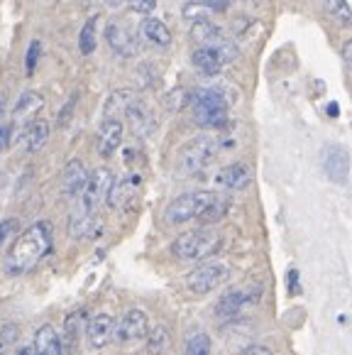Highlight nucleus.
<instances>
[{
    "mask_svg": "<svg viewBox=\"0 0 352 355\" xmlns=\"http://www.w3.org/2000/svg\"><path fill=\"white\" fill-rule=\"evenodd\" d=\"M54 243V228L49 220H37L27 230H22L3 260V270L10 277H20L35 270L44 257L49 255Z\"/></svg>",
    "mask_w": 352,
    "mask_h": 355,
    "instance_id": "obj_1",
    "label": "nucleus"
},
{
    "mask_svg": "<svg viewBox=\"0 0 352 355\" xmlns=\"http://www.w3.org/2000/svg\"><path fill=\"white\" fill-rule=\"evenodd\" d=\"M223 248V238L215 230H186V233L176 235V241L171 243V252L182 262H203L213 257Z\"/></svg>",
    "mask_w": 352,
    "mask_h": 355,
    "instance_id": "obj_2",
    "label": "nucleus"
},
{
    "mask_svg": "<svg viewBox=\"0 0 352 355\" xmlns=\"http://www.w3.org/2000/svg\"><path fill=\"white\" fill-rule=\"evenodd\" d=\"M193 121L201 128H223L228 123L230 101L218 89H196L191 94Z\"/></svg>",
    "mask_w": 352,
    "mask_h": 355,
    "instance_id": "obj_3",
    "label": "nucleus"
},
{
    "mask_svg": "<svg viewBox=\"0 0 352 355\" xmlns=\"http://www.w3.org/2000/svg\"><path fill=\"white\" fill-rule=\"evenodd\" d=\"M218 155V140L211 135H198L193 140H188L186 145L179 150L176 157V167L182 174H198L208 167V164L215 159Z\"/></svg>",
    "mask_w": 352,
    "mask_h": 355,
    "instance_id": "obj_4",
    "label": "nucleus"
},
{
    "mask_svg": "<svg viewBox=\"0 0 352 355\" xmlns=\"http://www.w3.org/2000/svg\"><path fill=\"white\" fill-rule=\"evenodd\" d=\"M215 199L213 191H186L176 196L164 211V218L169 225H182L193 218H201V214L208 209V204Z\"/></svg>",
    "mask_w": 352,
    "mask_h": 355,
    "instance_id": "obj_5",
    "label": "nucleus"
},
{
    "mask_svg": "<svg viewBox=\"0 0 352 355\" xmlns=\"http://www.w3.org/2000/svg\"><path fill=\"white\" fill-rule=\"evenodd\" d=\"M230 267L225 262H203L196 270H191L186 275V289L193 294H208L213 289H218L223 282H228Z\"/></svg>",
    "mask_w": 352,
    "mask_h": 355,
    "instance_id": "obj_6",
    "label": "nucleus"
},
{
    "mask_svg": "<svg viewBox=\"0 0 352 355\" xmlns=\"http://www.w3.org/2000/svg\"><path fill=\"white\" fill-rule=\"evenodd\" d=\"M110 182H113V174H110L108 167H98L88 174L86 184H83V191L78 193V211L83 214H98V206L105 201V193L110 189Z\"/></svg>",
    "mask_w": 352,
    "mask_h": 355,
    "instance_id": "obj_7",
    "label": "nucleus"
},
{
    "mask_svg": "<svg viewBox=\"0 0 352 355\" xmlns=\"http://www.w3.org/2000/svg\"><path fill=\"white\" fill-rule=\"evenodd\" d=\"M150 334V316H147L142 309H130L125 311L123 319L115 324V340L118 343H137V340H145V336Z\"/></svg>",
    "mask_w": 352,
    "mask_h": 355,
    "instance_id": "obj_8",
    "label": "nucleus"
},
{
    "mask_svg": "<svg viewBox=\"0 0 352 355\" xmlns=\"http://www.w3.org/2000/svg\"><path fill=\"white\" fill-rule=\"evenodd\" d=\"M323 172L331 182L335 184H347L350 179V152L342 145H326L321 155Z\"/></svg>",
    "mask_w": 352,
    "mask_h": 355,
    "instance_id": "obj_9",
    "label": "nucleus"
},
{
    "mask_svg": "<svg viewBox=\"0 0 352 355\" xmlns=\"http://www.w3.org/2000/svg\"><path fill=\"white\" fill-rule=\"evenodd\" d=\"M105 42H108V47L113 49L118 57H125V59L137 57V52H140L137 37L132 35L123 22H115V20L108 22V27H105Z\"/></svg>",
    "mask_w": 352,
    "mask_h": 355,
    "instance_id": "obj_10",
    "label": "nucleus"
},
{
    "mask_svg": "<svg viewBox=\"0 0 352 355\" xmlns=\"http://www.w3.org/2000/svg\"><path fill=\"white\" fill-rule=\"evenodd\" d=\"M230 57V47L223 44V47H198L193 49L191 62L203 76H215V73L223 71L225 59Z\"/></svg>",
    "mask_w": 352,
    "mask_h": 355,
    "instance_id": "obj_11",
    "label": "nucleus"
},
{
    "mask_svg": "<svg viewBox=\"0 0 352 355\" xmlns=\"http://www.w3.org/2000/svg\"><path fill=\"white\" fill-rule=\"evenodd\" d=\"M140 174H125V177L115 179L110 182V189L108 193H105V204L110 206V209H120V206L130 204V201L135 199L137 191H140Z\"/></svg>",
    "mask_w": 352,
    "mask_h": 355,
    "instance_id": "obj_12",
    "label": "nucleus"
},
{
    "mask_svg": "<svg viewBox=\"0 0 352 355\" xmlns=\"http://www.w3.org/2000/svg\"><path fill=\"white\" fill-rule=\"evenodd\" d=\"M115 334V319L110 313H96L86 324V340L94 350H100L113 340Z\"/></svg>",
    "mask_w": 352,
    "mask_h": 355,
    "instance_id": "obj_13",
    "label": "nucleus"
},
{
    "mask_svg": "<svg viewBox=\"0 0 352 355\" xmlns=\"http://www.w3.org/2000/svg\"><path fill=\"white\" fill-rule=\"evenodd\" d=\"M123 135H125V125L120 118H103L98 130V152L100 157H113L115 152L123 145Z\"/></svg>",
    "mask_w": 352,
    "mask_h": 355,
    "instance_id": "obj_14",
    "label": "nucleus"
},
{
    "mask_svg": "<svg viewBox=\"0 0 352 355\" xmlns=\"http://www.w3.org/2000/svg\"><path fill=\"white\" fill-rule=\"evenodd\" d=\"M86 179H88V172H86V164H83V159H78V157L69 159L67 167H64V172H62V191H64V196H69V199H78V193L83 191V184H86Z\"/></svg>",
    "mask_w": 352,
    "mask_h": 355,
    "instance_id": "obj_15",
    "label": "nucleus"
},
{
    "mask_svg": "<svg viewBox=\"0 0 352 355\" xmlns=\"http://www.w3.org/2000/svg\"><path fill=\"white\" fill-rule=\"evenodd\" d=\"M44 108V96L39 91H25V94L17 98L15 108H12V125L20 123V125H27L30 121H35L37 115Z\"/></svg>",
    "mask_w": 352,
    "mask_h": 355,
    "instance_id": "obj_16",
    "label": "nucleus"
},
{
    "mask_svg": "<svg viewBox=\"0 0 352 355\" xmlns=\"http://www.w3.org/2000/svg\"><path fill=\"white\" fill-rule=\"evenodd\" d=\"M100 233V218L98 214H83V211H73L69 218V235L73 241H86V238H96Z\"/></svg>",
    "mask_w": 352,
    "mask_h": 355,
    "instance_id": "obj_17",
    "label": "nucleus"
},
{
    "mask_svg": "<svg viewBox=\"0 0 352 355\" xmlns=\"http://www.w3.org/2000/svg\"><path fill=\"white\" fill-rule=\"evenodd\" d=\"M249 182H252V172H249V167L243 162L228 164V167L220 169L215 177V184H220L223 189H230V191H243V189L249 187Z\"/></svg>",
    "mask_w": 352,
    "mask_h": 355,
    "instance_id": "obj_18",
    "label": "nucleus"
},
{
    "mask_svg": "<svg viewBox=\"0 0 352 355\" xmlns=\"http://www.w3.org/2000/svg\"><path fill=\"white\" fill-rule=\"evenodd\" d=\"M32 353L35 355H64L62 338H59V334H57L54 326L44 324L35 331V338H32Z\"/></svg>",
    "mask_w": 352,
    "mask_h": 355,
    "instance_id": "obj_19",
    "label": "nucleus"
},
{
    "mask_svg": "<svg viewBox=\"0 0 352 355\" xmlns=\"http://www.w3.org/2000/svg\"><path fill=\"white\" fill-rule=\"evenodd\" d=\"M191 37L201 44V47H223V44H228V37H225L223 27L215 25V22H211V20L193 22Z\"/></svg>",
    "mask_w": 352,
    "mask_h": 355,
    "instance_id": "obj_20",
    "label": "nucleus"
},
{
    "mask_svg": "<svg viewBox=\"0 0 352 355\" xmlns=\"http://www.w3.org/2000/svg\"><path fill=\"white\" fill-rule=\"evenodd\" d=\"M49 123L44 121V118H35V121H30L25 125V130H22V147H25L27 152H39L42 147L47 145L49 140Z\"/></svg>",
    "mask_w": 352,
    "mask_h": 355,
    "instance_id": "obj_21",
    "label": "nucleus"
},
{
    "mask_svg": "<svg viewBox=\"0 0 352 355\" xmlns=\"http://www.w3.org/2000/svg\"><path fill=\"white\" fill-rule=\"evenodd\" d=\"M245 304H247V294H245V289L243 287H230L228 292H223V297L218 299L215 313L220 316V319H235Z\"/></svg>",
    "mask_w": 352,
    "mask_h": 355,
    "instance_id": "obj_22",
    "label": "nucleus"
},
{
    "mask_svg": "<svg viewBox=\"0 0 352 355\" xmlns=\"http://www.w3.org/2000/svg\"><path fill=\"white\" fill-rule=\"evenodd\" d=\"M125 115H127V121L132 123L135 132H140V135H147V132H152V128H155V113H152V108L142 98H137L135 103L130 105V108L125 110Z\"/></svg>",
    "mask_w": 352,
    "mask_h": 355,
    "instance_id": "obj_23",
    "label": "nucleus"
},
{
    "mask_svg": "<svg viewBox=\"0 0 352 355\" xmlns=\"http://www.w3.org/2000/svg\"><path fill=\"white\" fill-rule=\"evenodd\" d=\"M137 98H140V96H137L135 89H115L113 94L108 96V101H105L103 115L105 118H118V113H125Z\"/></svg>",
    "mask_w": 352,
    "mask_h": 355,
    "instance_id": "obj_24",
    "label": "nucleus"
},
{
    "mask_svg": "<svg viewBox=\"0 0 352 355\" xmlns=\"http://www.w3.org/2000/svg\"><path fill=\"white\" fill-rule=\"evenodd\" d=\"M140 32L147 42L157 44V47H166V44H171L169 27H166L161 20H157V17H145V20L140 22Z\"/></svg>",
    "mask_w": 352,
    "mask_h": 355,
    "instance_id": "obj_25",
    "label": "nucleus"
},
{
    "mask_svg": "<svg viewBox=\"0 0 352 355\" xmlns=\"http://www.w3.org/2000/svg\"><path fill=\"white\" fill-rule=\"evenodd\" d=\"M96 47H98V22H96V17H91V20H86V25L81 27V35H78V52L88 57V54L96 52Z\"/></svg>",
    "mask_w": 352,
    "mask_h": 355,
    "instance_id": "obj_26",
    "label": "nucleus"
},
{
    "mask_svg": "<svg viewBox=\"0 0 352 355\" xmlns=\"http://www.w3.org/2000/svg\"><path fill=\"white\" fill-rule=\"evenodd\" d=\"M145 338H147V355H166V350L171 345V336L164 326L152 329Z\"/></svg>",
    "mask_w": 352,
    "mask_h": 355,
    "instance_id": "obj_27",
    "label": "nucleus"
},
{
    "mask_svg": "<svg viewBox=\"0 0 352 355\" xmlns=\"http://www.w3.org/2000/svg\"><path fill=\"white\" fill-rule=\"evenodd\" d=\"M62 338V348L64 355H71L76 350V340H78V313H69L67 321H64V334H59Z\"/></svg>",
    "mask_w": 352,
    "mask_h": 355,
    "instance_id": "obj_28",
    "label": "nucleus"
},
{
    "mask_svg": "<svg viewBox=\"0 0 352 355\" xmlns=\"http://www.w3.org/2000/svg\"><path fill=\"white\" fill-rule=\"evenodd\" d=\"M211 336L206 331H196V334L188 336L186 348H184V355H211Z\"/></svg>",
    "mask_w": 352,
    "mask_h": 355,
    "instance_id": "obj_29",
    "label": "nucleus"
},
{
    "mask_svg": "<svg viewBox=\"0 0 352 355\" xmlns=\"http://www.w3.org/2000/svg\"><path fill=\"white\" fill-rule=\"evenodd\" d=\"M228 201L225 199H220V196H215V199L208 204V209L201 214V220L203 223H215V220H220L225 216V211H228Z\"/></svg>",
    "mask_w": 352,
    "mask_h": 355,
    "instance_id": "obj_30",
    "label": "nucleus"
},
{
    "mask_svg": "<svg viewBox=\"0 0 352 355\" xmlns=\"http://www.w3.org/2000/svg\"><path fill=\"white\" fill-rule=\"evenodd\" d=\"M328 10H331V15L335 17L340 25H350L352 22V10L350 6H347V0H326Z\"/></svg>",
    "mask_w": 352,
    "mask_h": 355,
    "instance_id": "obj_31",
    "label": "nucleus"
},
{
    "mask_svg": "<svg viewBox=\"0 0 352 355\" xmlns=\"http://www.w3.org/2000/svg\"><path fill=\"white\" fill-rule=\"evenodd\" d=\"M39 54H42V44H39V40H32L30 47H27V59H25L27 76H32V71H35L37 59H39Z\"/></svg>",
    "mask_w": 352,
    "mask_h": 355,
    "instance_id": "obj_32",
    "label": "nucleus"
},
{
    "mask_svg": "<svg viewBox=\"0 0 352 355\" xmlns=\"http://www.w3.org/2000/svg\"><path fill=\"white\" fill-rule=\"evenodd\" d=\"M125 3L130 6V10L140 12V15H150L157 8V0H125Z\"/></svg>",
    "mask_w": 352,
    "mask_h": 355,
    "instance_id": "obj_33",
    "label": "nucleus"
},
{
    "mask_svg": "<svg viewBox=\"0 0 352 355\" xmlns=\"http://www.w3.org/2000/svg\"><path fill=\"white\" fill-rule=\"evenodd\" d=\"M15 334H17V329L15 326H6V329L0 331V355H6V350H8V345L15 340Z\"/></svg>",
    "mask_w": 352,
    "mask_h": 355,
    "instance_id": "obj_34",
    "label": "nucleus"
},
{
    "mask_svg": "<svg viewBox=\"0 0 352 355\" xmlns=\"http://www.w3.org/2000/svg\"><path fill=\"white\" fill-rule=\"evenodd\" d=\"M198 6H203L208 12H225L230 6V0H196Z\"/></svg>",
    "mask_w": 352,
    "mask_h": 355,
    "instance_id": "obj_35",
    "label": "nucleus"
},
{
    "mask_svg": "<svg viewBox=\"0 0 352 355\" xmlns=\"http://www.w3.org/2000/svg\"><path fill=\"white\" fill-rule=\"evenodd\" d=\"M184 15H186L188 20H193V22L208 20V10L203 6H186V8H184Z\"/></svg>",
    "mask_w": 352,
    "mask_h": 355,
    "instance_id": "obj_36",
    "label": "nucleus"
},
{
    "mask_svg": "<svg viewBox=\"0 0 352 355\" xmlns=\"http://www.w3.org/2000/svg\"><path fill=\"white\" fill-rule=\"evenodd\" d=\"M73 105H76V96H71V98H69V103L62 108V113L57 115V123H59L62 128L67 125L69 121H71V110H73Z\"/></svg>",
    "mask_w": 352,
    "mask_h": 355,
    "instance_id": "obj_37",
    "label": "nucleus"
},
{
    "mask_svg": "<svg viewBox=\"0 0 352 355\" xmlns=\"http://www.w3.org/2000/svg\"><path fill=\"white\" fill-rule=\"evenodd\" d=\"M184 103H186V94H184L182 89H179V91H171V94H169V98H166V105H169L171 110H174V108L179 110Z\"/></svg>",
    "mask_w": 352,
    "mask_h": 355,
    "instance_id": "obj_38",
    "label": "nucleus"
},
{
    "mask_svg": "<svg viewBox=\"0 0 352 355\" xmlns=\"http://www.w3.org/2000/svg\"><path fill=\"white\" fill-rule=\"evenodd\" d=\"M10 137H12V125H10V123H3V125H0V152L8 150V145H10Z\"/></svg>",
    "mask_w": 352,
    "mask_h": 355,
    "instance_id": "obj_39",
    "label": "nucleus"
},
{
    "mask_svg": "<svg viewBox=\"0 0 352 355\" xmlns=\"http://www.w3.org/2000/svg\"><path fill=\"white\" fill-rule=\"evenodd\" d=\"M12 228H15V220H3V223H0V248H3V243L8 241V235L12 233Z\"/></svg>",
    "mask_w": 352,
    "mask_h": 355,
    "instance_id": "obj_40",
    "label": "nucleus"
},
{
    "mask_svg": "<svg viewBox=\"0 0 352 355\" xmlns=\"http://www.w3.org/2000/svg\"><path fill=\"white\" fill-rule=\"evenodd\" d=\"M240 355H274L270 348H264V345H247Z\"/></svg>",
    "mask_w": 352,
    "mask_h": 355,
    "instance_id": "obj_41",
    "label": "nucleus"
},
{
    "mask_svg": "<svg viewBox=\"0 0 352 355\" xmlns=\"http://www.w3.org/2000/svg\"><path fill=\"white\" fill-rule=\"evenodd\" d=\"M6 113H8V98L0 94V125H3V121H6Z\"/></svg>",
    "mask_w": 352,
    "mask_h": 355,
    "instance_id": "obj_42",
    "label": "nucleus"
},
{
    "mask_svg": "<svg viewBox=\"0 0 352 355\" xmlns=\"http://www.w3.org/2000/svg\"><path fill=\"white\" fill-rule=\"evenodd\" d=\"M15 355H35V353H32V345H20L15 350Z\"/></svg>",
    "mask_w": 352,
    "mask_h": 355,
    "instance_id": "obj_43",
    "label": "nucleus"
},
{
    "mask_svg": "<svg viewBox=\"0 0 352 355\" xmlns=\"http://www.w3.org/2000/svg\"><path fill=\"white\" fill-rule=\"evenodd\" d=\"M337 110H340V108H337V103H331V105H328V115H333V118H337V115H340Z\"/></svg>",
    "mask_w": 352,
    "mask_h": 355,
    "instance_id": "obj_44",
    "label": "nucleus"
},
{
    "mask_svg": "<svg viewBox=\"0 0 352 355\" xmlns=\"http://www.w3.org/2000/svg\"><path fill=\"white\" fill-rule=\"evenodd\" d=\"M350 47H352V44L345 42V49H342V59H345V64L350 62Z\"/></svg>",
    "mask_w": 352,
    "mask_h": 355,
    "instance_id": "obj_45",
    "label": "nucleus"
},
{
    "mask_svg": "<svg viewBox=\"0 0 352 355\" xmlns=\"http://www.w3.org/2000/svg\"><path fill=\"white\" fill-rule=\"evenodd\" d=\"M103 3H108V6H115V3H120V0H103Z\"/></svg>",
    "mask_w": 352,
    "mask_h": 355,
    "instance_id": "obj_46",
    "label": "nucleus"
}]
</instances>
